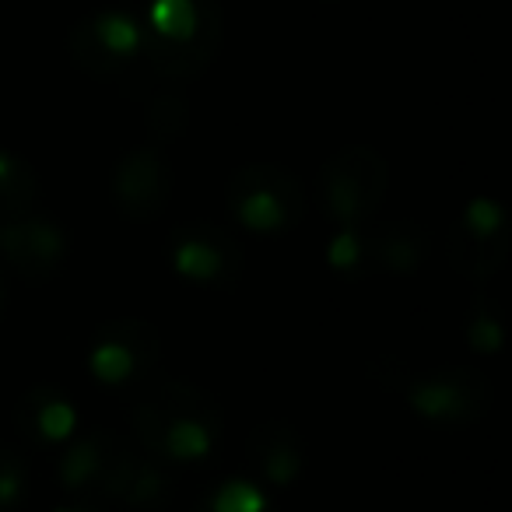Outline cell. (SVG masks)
Returning <instances> with one entry per match:
<instances>
[{
  "mask_svg": "<svg viewBox=\"0 0 512 512\" xmlns=\"http://www.w3.org/2000/svg\"><path fill=\"white\" fill-rule=\"evenodd\" d=\"M207 512H267V498L260 495V488H253L249 481H228L221 484L214 495L204 498Z\"/></svg>",
  "mask_w": 512,
  "mask_h": 512,
  "instance_id": "obj_20",
  "label": "cell"
},
{
  "mask_svg": "<svg viewBox=\"0 0 512 512\" xmlns=\"http://www.w3.org/2000/svg\"><path fill=\"white\" fill-rule=\"evenodd\" d=\"M158 355H162L158 330L130 316V320H113L99 330L88 365L102 383H130V379H144V372L155 369Z\"/></svg>",
  "mask_w": 512,
  "mask_h": 512,
  "instance_id": "obj_10",
  "label": "cell"
},
{
  "mask_svg": "<svg viewBox=\"0 0 512 512\" xmlns=\"http://www.w3.org/2000/svg\"><path fill=\"white\" fill-rule=\"evenodd\" d=\"M71 57L81 71L102 81H120L144 57L141 22L120 11H102L71 29Z\"/></svg>",
  "mask_w": 512,
  "mask_h": 512,
  "instance_id": "obj_6",
  "label": "cell"
},
{
  "mask_svg": "<svg viewBox=\"0 0 512 512\" xmlns=\"http://www.w3.org/2000/svg\"><path fill=\"white\" fill-rule=\"evenodd\" d=\"M39 197H43V190H39L36 169L11 151H0V221L32 214Z\"/></svg>",
  "mask_w": 512,
  "mask_h": 512,
  "instance_id": "obj_16",
  "label": "cell"
},
{
  "mask_svg": "<svg viewBox=\"0 0 512 512\" xmlns=\"http://www.w3.org/2000/svg\"><path fill=\"white\" fill-rule=\"evenodd\" d=\"M362 239H365V264H369V271H386V274H414L425 264L428 249H432L428 232L414 225V221H390V225L362 232Z\"/></svg>",
  "mask_w": 512,
  "mask_h": 512,
  "instance_id": "obj_12",
  "label": "cell"
},
{
  "mask_svg": "<svg viewBox=\"0 0 512 512\" xmlns=\"http://www.w3.org/2000/svg\"><path fill=\"white\" fill-rule=\"evenodd\" d=\"M57 512H106V509H102V502H85V498H78L74 505H67V509H57Z\"/></svg>",
  "mask_w": 512,
  "mask_h": 512,
  "instance_id": "obj_23",
  "label": "cell"
},
{
  "mask_svg": "<svg viewBox=\"0 0 512 512\" xmlns=\"http://www.w3.org/2000/svg\"><path fill=\"white\" fill-rule=\"evenodd\" d=\"M137 442L165 463H200L221 439V411L204 390L179 379H141L130 397Z\"/></svg>",
  "mask_w": 512,
  "mask_h": 512,
  "instance_id": "obj_1",
  "label": "cell"
},
{
  "mask_svg": "<svg viewBox=\"0 0 512 512\" xmlns=\"http://www.w3.org/2000/svg\"><path fill=\"white\" fill-rule=\"evenodd\" d=\"M330 264L344 274L369 271V264H365V239L358 228H341V235H337L334 246H330Z\"/></svg>",
  "mask_w": 512,
  "mask_h": 512,
  "instance_id": "obj_21",
  "label": "cell"
},
{
  "mask_svg": "<svg viewBox=\"0 0 512 512\" xmlns=\"http://www.w3.org/2000/svg\"><path fill=\"white\" fill-rule=\"evenodd\" d=\"M29 498V463L15 446L0 442V512H18Z\"/></svg>",
  "mask_w": 512,
  "mask_h": 512,
  "instance_id": "obj_19",
  "label": "cell"
},
{
  "mask_svg": "<svg viewBox=\"0 0 512 512\" xmlns=\"http://www.w3.org/2000/svg\"><path fill=\"white\" fill-rule=\"evenodd\" d=\"M197 512H207V509H204V502L197 505ZM267 512H278V509H267Z\"/></svg>",
  "mask_w": 512,
  "mask_h": 512,
  "instance_id": "obj_24",
  "label": "cell"
},
{
  "mask_svg": "<svg viewBox=\"0 0 512 512\" xmlns=\"http://www.w3.org/2000/svg\"><path fill=\"white\" fill-rule=\"evenodd\" d=\"M172 267L186 281L197 285H232L235 274L242 271V249L225 228L207 225V221H190L176 228L169 242Z\"/></svg>",
  "mask_w": 512,
  "mask_h": 512,
  "instance_id": "obj_8",
  "label": "cell"
},
{
  "mask_svg": "<svg viewBox=\"0 0 512 512\" xmlns=\"http://www.w3.org/2000/svg\"><path fill=\"white\" fill-rule=\"evenodd\" d=\"M141 32L144 60L158 78H193L218 53L221 11L214 0H155Z\"/></svg>",
  "mask_w": 512,
  "mask_h": 512,
  "instance_id": "obj_2",
  "label": "cell"
},
{
  "mask_svg": "<svg viewBox=\"0 0 512 512\" xmlns=\"http://www.w3.org/2000/svg\"><path fill=\"white\" fill-rule=\"evenodd\" d=\"M467 337L477 351H498L502 348V323H498V313L491 306H477L467 320Z\"/></svg>",
  "mask_w": 512,
  "mask_h": 512,
  "instance_id": "obj_22",
  "label": "cell"
},
{
  "mask_svg": "<svg viewBox=\"0 0 512 512\" xmlns=\"http://www.w3.org/2000/svg\"><path fill=\"white\" fill-rule=\"evenodd\" d=\"M407 404L439 425H467L491 407V386L474 369H439L400 379Z\"/></svg>",
  "mask_w": 512,
  "mask_h": 512,
  "instance_id": "obj_5",
  "label": "cell"
},
{
  "mask_svg": "<svg viewBox=\"0 0 512 512\" xmlns=\"http://www.w3.org/2000/svg\"><path fill=\"white\" fill-rule=\"evenodd\" d=\"M509 253V218L495 200H474L449 235V260L460 274L484 281Z\"/></svg>",
  "mask_w": 512,
  "mask_h": 512,
  "instance_id": "obj_7",
  "label": "cell"
},
{
  "mask_svg": "<svg viewBox=\"0 0 512 512\" xmlns=\"http://www.w3.org/2000/svg\"><path fill=\"white\" fill-rule=\"evenodd\" d=\"M137 467H141V453H137L127 439L106 432L99 474H95V484H92V502H123Z\"/></svg>",
  "mask_w": 512,
  "mask_h": 512,
  "instance_id": "obj_15",
  "label": "cell"
},
{
  "mask_svg": "<svg viewBox=\"0 0 512 512\" xmlns=\"http://www.w3.org/2000/svg\"><path fill=\"white\" fill-rule=\"evenodd\" d=\"M246 456H249V463L260 470V477H264L267 484H278V488L292 484L302 470L299 435H295V428L285 425V421H267V425L256 428L246 442Z\"/></svg>",
  "mask_w": 512,
  "mask_h": 512,
  "instance_id": "obj_13",
  "label": "cell"
},
{
  "mask_svg": "<svg viewBox=\"0 0 512 512\" xmlns=\"http://www.w3.org/2000/svg\"><path fill=\"white\" fill-rule=\"evenodd\" d=\"M102 446H106V428H95V432L81 435L78 442H71V449L60 460V481L74 498L92 502V484L95 474H99Z\"/></svg>",
  "mask_w": 512,
  "mask_h": 512,
  "instance_id": "obj_17",
  "label": "cell"
},
{
  "mask_svg": "<svg viewBox=\"0 0 512 512\" xmlns=\"http://www.w3.org/2000/svg\"><path fill=\"white\" fill-rule=\"evenodd\" d=\"M228 211L253 232L278 235L306 214V190L288 169L271 162L242 165L225 186Z\"/></svg>",
  "mask_w": 512,
  "mask_h": 512,
  "instance_id": "obj_3",
  "label": "cell"
},
{
  "mask_svg": "<svg viewBox=\"0 0 512 512\" xmlns=\"http://www.w3.org/2000/svg\"><path fill=\"white\" fill-rule=\"evenodd\" d=\"M0 256L22 274L25 281H50L64 267L67 235L60 225L39 214H22V218L0 221Z\"/></svg>",
  "mask_w": 512,
  "mask_h": 512,
  "instance_id": "obj_11",
  "label": "cell"
},
{
  "mask_svg": "<svg viewBox=\"0 0 512 512\" xmlns=\"http://www.w3.org/2000/svg\"><path fill=\"white\" fill-rule=\"evenodd\" d=\"M172 495H176V477L169 474L165 460H158V456H148V460H144L141 456V467H137L123 502H127L130 509L158 512L172 502Z\"/></svg>",
  "mask_w": 512,
  "mask_h": 512,
  "instance_id": "obj_18",
  "label": "cell"
},
{
  "mask_svg": "<svg viewBox=\"0 0 512 512\" xmlns=\"http://www.w3.org/2000/svg\"><path fill=\"white\" fill-rule=\"evenodd\" d=\"M15 421L22 432L39 435L43 442H64L78 425L74 404L53 386H36L15 407Z\"/></svg>",
  "mask_w": 512,
  "mask_h": 512,
  "instance_id": "obj_14",
  "label": "cell"
},
{
  "mask_svg": "<svg viewBox=\"0 0 512 512\" xmlns=\"http://www.w3.org/2000/svg\"><path fill=\"white\" fill-rule=\"evenodd\" d=\"M390 183V169L372 148H344L330 155L316 179V193L341 228H358L379 211Z\"/></svg>",
  "mask_w": 512,
  "mask_h": 512,
  "instance_id": "obj_4",
  "label": "cell"
},
{
  "mask_svg": "<svg viewBox=\"0 0 512 512\" xmlns=\"http://www.w3.org/2000/svg\"><path fill=\"white\" fill-rule=\"evenodd\" d=\"M172 197V169L151 144L130 148L113 169V204L130 221H155Z\"/></svg>",
  "mask_w": 512,
  "mask_h": 512,
  "instance_id": "obj_9",
  "label": "cell"
}]
</instances>
